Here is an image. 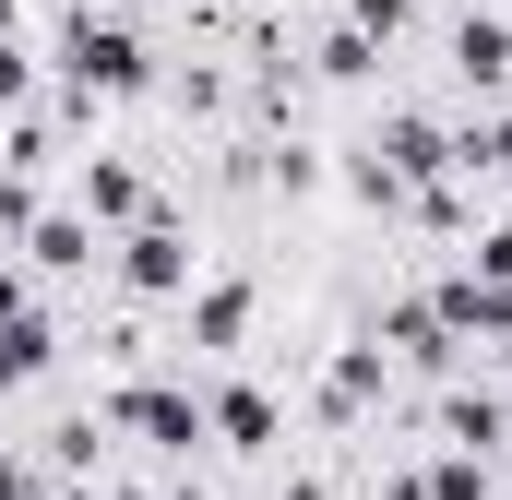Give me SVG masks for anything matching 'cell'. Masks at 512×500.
<instances>
[{"label": "cell", "instance_id": "2", "mask_svg": "<svg viewBox=\"0 0 512 500\" xmlns=\"http://www.w3.org/2000/svg\"><path fill=\"white\" fill-rule=\"evenodd\" d=\"M36 84H48L36 36H0V120H12V108H36Z\"/></svg>", "mask_w": 512, "mask_h": 500}, {"label": "cell", "instance_id": "3", "mask_svg": "<svg viewBox=\"0 0 512 500\" xmlns=\"http://www.w3.org/2000/svg\"><path fill=\"white\" fill-rule=\"evenodd\" d=\"M0 36H24V0H0Z\"/></svg>", "mask_w": 512, "mask_h": 500}, {"label": "cell", "instance_id": "1", "mask_svg": "<svg viewBox=\"0 0 512 500\" xmlns=\"http://www.w3.org/2000/svg\"><path fill=\"white\" fill-rule=\"evenodd\" d=\"M24 262H36V286H108V239H96L72 203H48V215L24 227Z\"/></svg>", "mask_w": 512, "mask_h": 500}, {"label": "cell", "instance_id": "4", "mask_svg": "<svg viewBox=\"0 0 512 500\" xmlns=\"http://www.w3.org/2000/svg\"><path fill=\"white\" fill-rule=\"evenodd\" d=\"M501 477H512V453H501Z\"/></svg>", "mask_w": 512, "mask_h": 500}]
</instances>
